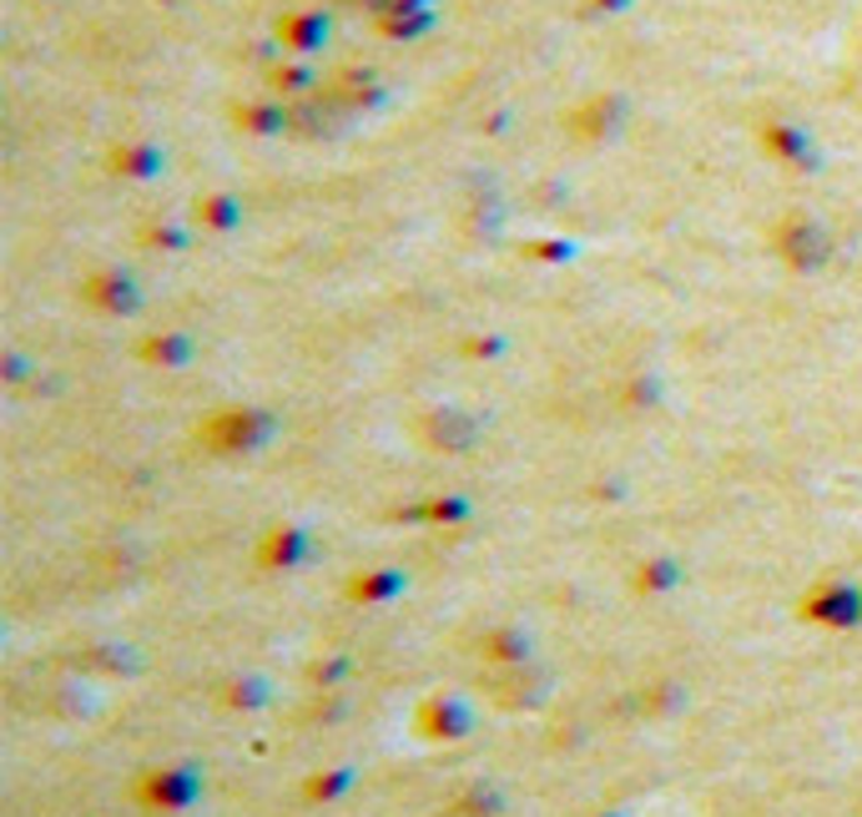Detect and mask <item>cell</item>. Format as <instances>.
Instances as JSON below:
<instances>
[{
	"mask_svg": "<svg viewBox=\"0 0 862 817\" xmlns=\"http://www.w3.org/2000/svg\"><path fill=\"white\" fill-rule=\"evenodd\" d=\"M273 435H278V419L268 409H218L208 425L197 429V445H208L212 455H258Z\"/></svg>",
	"mask_w": 862,
	"mask_h": 817,
	"instance_id": "obj_1",
	"label": "cell"
},
{
	"mask_svg": "<svg viewBox=\"0 0 862 817\" xmlns=\"http://www.w3.org/2000/svg\"><path fill=\"white\" fill-rule=\"evenodd\" d=\"M131 797L157 817H177L202 803V773L197 767H142L131 783Z\"/></svg>",
	"mask_w": 862,
	"mask_h": 817,
	"instance_id": "obj_2",
	"label": "cell"
},
{
	"mask_svg": "<svg viewBox=\"0 0 862 817\" xmlns=\"http://www.w3.org/2000/svg\"><path fill=\"white\" fill-rule=\"evenodd\" d=\"M484 697L500 711H535L550 701V671L535 661H514V666H494L484 676Z\"/></svg>",
	"mask_w": 862,
	"mask_h": 817,
	"instance_id": "obj_3",
	"label": "cell"
},
{
	"mask_svg": "<svg viewBox=\"0 0 862 817\" xmlns=\"http://www.w3.org/2000/svg\"><path fill=\"white\" fill-rule=\"evenodd\" d=\"M802 616L818 626H832V631H848V626H862V586L852 580H818V586L802 596Z\"/></svg>",
	"mask_w": 862,
	"mask_h": 817,
	"instance_id": "obj_4",
	"label": "cell"
},
{
	"mask_svg": "<svg viewBox=\"0 0 862 817\" xmlns=\"http://www.w3.org/2000/svg\"><path fill=\"white\" fill-rule=\"evenodd\" d=\"M474 731V711L464 697H444V691H434V697H424L414 707V737L419 741H434V747H444V741H464Z\"/></svg>",
	"mask_w": 862,
	"mask_h": 817,
	"instance_id": "obj_5",
	"label": "cell"
},
{
	"mask_svg": "<svg viewBox=\"0 0 862 817\" xmlns=\"http://www.w3.org/2000/svg\"><path fill=\"white\" fill-rule=\"evenodd\" d=\"M313 560V535L303 525H273L258 540V566L262 570H298Z\"/></svg>",
	"mask_w": 862,
	"mask_h": 817,
	"instance_id": "obj_6",
	"label": "cell"
},
{
	"mask_svg": "<svg viewBox=\"0 0 862 817\" xmlns=\"http://www.w3.org/2000/svg\"><path fill=\"white\" fill-rule=\"evenodd\" d=\"M419 435H424V445L434 449V455H464V449L480 439V419L459 415V409H434Z\"/></svg>",
	"mask_w": 862,
	"mask_h": 817,
	"instance_id": "obj_7",
	"label": "cell"
},
{
	"mask_svg": "<svg viewBox=\"0 0 862 817\" xmlns=\"http://www.w3.org/2000/svg\"><path fill=\"white\" fill-rule=\"evenodd\" d=\"M772 242L792 268H818V262L828 258V238H822V228L818 222H808V218H786Z\"/></svg>",
	"mask_w": 862,
	"mask_h": 817,
	"instance_id": "obj_8",
	"label": "cell"
},
{
	"mask_svg": "<svg viewBox=\"0 0 862 817\" xmlns=\"http://www.w3.org/2000/svg\"><path fill=\"white\" fill-rule=\"evenodd\" d=\"M404 570H393V566H379V570H359V576L343 586V596L353 600V606H383V600H393V596H404Z\"/></svg>",
	"mask_w": 862,
	"mask_h": 817,
	"instance_id": "obj_9",
	"label": "cell"
},
{
	"mask_svg": "<svg viewBox=\"0 0 862 817\" xmlns=\"http://www.w3.org/2000/svg\"><path fill=\"white\" fill-rule=\"evenodd\" d=\"M530 631H524V626H494V631H484L480 636V656L490 666H514V661H535V656H530Z\"/></svg>",
	"mask_w": 862,
	"mask_h": 817,
	"instance_id": "obj_10",
	"label": "cell"
},
{
	"mask_svg": "<svg viewBox=\"0 0 862 817\" xmlns=\"http://www.w3.org/2000/svg\"><path fill=\"white\" fill-rule=\"evenodd\" d=\"M631 586L641 590V596H666V590L681 586V566L671 556H655V560H641L631 576Z\"/></svg>",
	"mask_w": 862,
	"mask_h": 817,
	"instance_id": "obj_11",
	"label": "cell"
},
{
	"mask_svg": "<svg viewBox=\"0 0 862 817\" xmlns=\"http://www.w3.org/2000/svg\"><path fill=\"white\" fill-rule=\"evenodd\" d=\"M470 515V500H454V495H434L424 505H409V510H393V520H424V525H454Z\"/></svg>",
	"mask_w": 862,
	"mask_h": 817,
	"instance_id": "obj_12",
	"label": "cell"
},
{
	"mask_svg": "<svg viewBox=\"0 0 862 817\" xmlns=\"http://www.w3.org/2000/svg\"><path fill=\"white\" fill-rule=\"evenodd\" d=\"M218 701L232 711H258V707H268V681L262 676H232V681L218 687Z\"/></svg>",
	"mask_w": 862,
	"mask_h": 817,
	"instance_id": "obj_13",
	"label": "cell"
},
{
	"mask_svg": "<svg viewBox=\"0 0 862 817\" xmlns=\"http://www.w3.org/2000/svg\"><path fill=\"white\" fill-rule=\"evenodd\" d=\"M504 807V797H500V787H490V783H474V787H464V793L454 797V803L444 807V817H494Z\"/></svg>",
	"mask_w": 862,
	"mask_h": 817,
	"instance_id": "obj_14",
	"label": "cell"
},
{
	"mask_svg": "<svg viewBox=\"0 0 862 817\" xmlns=\"http://www.w3.org/2000/svg\"><path fill=\"white\" fill-rule=\"evenodd\" d=\"M87 298H91V303H101L107 313H131V308H137V293H131V278H121V272H107V278L87 283Z\"/></svg>",
	"mask_w": 862,
	"mask_h": 817,
	"instance_id": "obj_15",
	"label": "cell"
},
{
	"mask_svg": "<svg viewBox=\"0 0 862 817\" xmlns=\"http://www.w3.org/2000/svg\"><path fill=\"white\" fill-rule=\"evenodd\" d=\"M353 787V767H328V773H313L303 783V803H339L343 793Z\"/></svg>",
	"mask_w": 862,
	"mask_h": 817,
	"instance_id": "obj_16",
	"label": "cell"
},
{
	"mask_svg": "<svg viewBox=\"0 0 862 817\" xmlns=\"http://www.w3.org/2000/svg\"><path fill=\"white\" fill-rule=\"evenodd\" d=\"M142 359L162 363V369H177V363L192 359V343L177 338V333H162V338H152V343H142Z\"/></svg>",
	"mask_w": 862,
	"mask_h": 817,
	"instance_id": "obj_17",
	"label": "cell"
},
{
	"mask_svg": "<svg viewBox=\"0 0 862 817\" xmlns=\"http://www.w3.org/2000/svg\"><path fill=\"white\" fill-rule=\"evenodd\" d=\"M343 671H349V661H313V666H308V681L328 691V687H333V681H339Z\"/></svg>",
	"mask_w": 862,
	"mask_h": 817,
	"instance_id": "obj_18",
	"label": "cell"
},
{
	"mask_svg": "<svg viewBox=\"0 0 862 817\" xmlns=\"http://www.w3.org/2000/svg\"><path fill=\"white\" fill-rule=\"evenodd\" d=\"M585 817H621V813H585Z\"/></svg>",
	"mask_w": 862,
	"mask_h": 817,
	"instance_id": "obj_19",
	"label": "cell"
},
{
	"mask_svg": "<svg viewBox=\"0 0 862 817\" xmlns=\"http://www.w3.org/2000/svg\"><path fill=\"white\" fill-rule=\"evenodd\" d=\"M177 817H187V813H177Z\"/></svg>",
	"mask_w": 862,
	"mask_h": 817,
	"instance_id": "obj_20",
	"label": "cell"
}]
</instances>
